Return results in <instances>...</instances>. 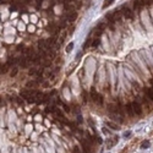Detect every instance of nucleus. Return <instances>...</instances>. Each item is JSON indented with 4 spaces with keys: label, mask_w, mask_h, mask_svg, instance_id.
Masks as SVG:
<instances>
[{
    "label": "nucleus",
    "mask_w": 153,
    "mask_h": 153,
    "mask_svg": "<svg viewBox=\"0 0 153 153\" xmlns=\"http://www.w3.org/2000/svg\"><path fill=\"white\" fill-rule=\"evenodd\" d=\"M36 93H37V91H34L33 88H23L21 92H20V97L26 100L28 97H34Z\"/></svg>",
    "instance_id": "obj_1"
},
{
    "label": "nucleus",
    "mask_w": 153,
    "mask_h": 153,
    "mask_svg": "<svg viewBox=\"0 0 153 153\" xmlns=\"http://www.w3.org/2000/svg\"><path fill=\"white\" fill-rule=\"evenodd\" d=\"M77 18V12L72 11V12H66L65 17H63V26L65 22H74L75 20Z\"/></svg>",
    "instance_id": "obj_2"
},
{
    "label": "nucleus",
    "mask_w": 153,
    "mask_h": 153,
    "mask_svg": "<svg viewBox=\"0 0 153 153\" xmlns=\"http://www.w3.org/2000/svg\"><path fill=\"white\" fill-rule=\"evenodd\" d=\"M91 97H92V100H93L96 104H98V105H103V102H104V99H103V97H102L99 93H97L96 91H92Z\"/></svg>",
    "instance_id": "obj_3"
},
{
    "label": "nucleus",
    "mask_w": 153,
    "mask_h": 153,
    "mask_svg": "<svg viewBox=\"0 0 153 153\" xmlns=\"http://www.w3.org/2000/svg\"><path fill=\"white\" fill-rule=\"evenodd\" d=\"M38 48H39V50H44V52H49V50L52 49V47L49 45L47 39H39L38 40Z\"/></svg>",
    "instance_id": "obj_4"
},
{
    "label": "nucleus",
    "mask_w": 153,
    "mask_h": 153,
    "mask_svg": "<svg viewBox=\"0 0 153 153\" xmlns=\"http://www.w3.org/2000/svg\"><path fill=\"white\" fill-rule=\"evenodd\" d=\"M81 143H82V151H83V153H92V146H91V142L88 140L81 138Z\"/></svg>",
    "instance_id": "obj_5"
},
{
    "label": "nucleus",
    "mask_w": 153,
    "mask_h": 153,
    "mask_svg": "<svg viewBox=\"0 0 153 153\" xmlns=\"http://www.w3.org/2000/svg\"><path fill=\"white\" fill-rule=\"evenodd\" d=\"M121 14H122V16H124L125 18H127V20H131V21L134 20V12H132V10H130V9L126 7V6L122 7Z\"/></svg>",
    "instance_id": "obj_6"
},
{
    "label": "nucleus",
    "mask_w": 153,
    "mask_h": 153,
    "mask_svg": "<svg viewBox=\"0 0 153 153\" xmlns=\"http://www.w3.org/2000/svg\"><path fill=\"white\" fill-rule=\"evenodd\" d=\"M61 27L60 26H58V25H54V23H50L48 27H47V31L48 32H50V33H53V34H58V33H60V29Z\"/></svg>",
    "instance_id": "obj_7"
},
{
    "label": "nucleus",
    "mask_w": 153,
    "mask_h": 153,
    "mask_svg": "<svg viewBox=\"0 0 153 153\" xmlns=\"http://www.w3.org/2000/svg\"><path fill=\"white\" fill-rule=\"evenodd\" d=\"M131 105H132V110H134V113L136 115H141L142 114V108H141V104L138 103V102H136V100L132 102Z\"/></svg>",
    "instance_id": "obj_8"
},
{
    "label": "nucleus",
    "mask_w": 153,
    "mask_h": 153,
    "mask_svg": "<svg viewBox=\"0 0 153 153\" xmlns=\"http://www.w3.org/2000/svg\"><path fill=\"white\" fill-rule=\"evenodd\" d=\"M118 141H119V137H118V136H113L111 138H109V140L107 141V147H108V148L114 147V146L118 143Z\"/></svg>",
    "instance_id": "obj_9"
},
{
    "label": "nucleus",
    "mask_w": 153,
    "mask_h": 153,
    "mask_svg": "<svg viewBox=\"0 0 153 153\" xmlns=\"http://www.w3.org/2000/svg\"><path fill=\"white\" fill-rule=\"evenodd\" d=\"M17 64H20V66L21 67H27L29 61L27 58H17Z\"/></svg>",
    "instance_id": "obj_10"
},
{
    "label": "nucleus",
    "mask_w": 153,
    "mask_h": 153,
    "mask_svg": "<svg viewBox=\"0 0 153 153\" xmlns=\"http://www.w3.org/2000/svg\"><path fill=\"white\" fill-rule=\"evenodd\" d=\"M142 7H143V4H142L141 0H134V9H135V10L140 11Z\"/></svg>",
    "instance_id": "obj_11"
},
{
    "label": "nucleus",
    "mask_w": 153,
    "mask_h": 153,
    "mask_svg": "<svg viewBox=\"0 0 153 153\" xmlns=\"http://www.w3.org/2000/svg\"><path fill=\"white\" fill-rule=\"evenodd\" d=\"M125 110L127 111V114H129L130 116H134V115H135L134 110H132V105H131V103H126V104H125Z\"/></svg>",
    "instance_id": "obj_12"
},
{
    "label": "nucleus",
    "mask_w": 153,
    "mask_h": 153,
    "mask_svg": "<svg viewBox=\"0 0 153 153\" xmlns=\"http://www.w3.org/2000/svg\"><path fill=\"white\" fill-rule=\"evenodd\" d=\"M103 31H104V25H103V23H99V25L97 26V28H96V36L99 37L102 33H103Z\"/></svg>",
    "instance_id": "obj_13"
},
{
    "label": "nucleus",
    "mask_w": 153,
    "mask_h": 153,
    "mask_svg": "<svg viewBox=\"0 0 153 153\" xmlns=\"http://www.w3.org/2000/svg\"><path fill=\"white\" fill-rule=\"evenodd\" d=\"M104 124H105L108 127H110L111 130H119V129H120L118 124H114V122H111V121H108V120L104 122Z\"/></svg>",
    "instance_id": "obj_14"
},
{
    "label": "nucleus",
    "mask_w": 153,
    "mask_h": 153,
    "mask_svg": "<svg viewBox=\"0 0 153 153\" xmlns=\"http://www.w3.org/2000/svg\"><path fill=\"white\" fill-rule=\"evenodd\" d=\"M110 118L111 120L114 121H119V122H124V119H122V116L118 115V114H114V113H110Z\"/></svg>",
    "instance_id": "obj_15"
},
{
    "label": "nucleus",
    "mask_w": 153,
    "mask_h": 153,
    "mask_svg": "<svg viewBox=\"0 0 153 153\" xmlns=\"http://www.w3.org/2000/svg\"><path fill=\"white\" fill-rule=\"evenodd\" d=\"M15 64H17V58H12V59H7V61H6V66L7 67H10V66H14Z\"/></svg>",
    "instance_id": "obj_16"
},
{
    "label": "nucleus",
    "mask_w": 153,
    "mask_h": 153,
    "mask_svg": "<svg viewBox=\"0 0 153 153\" xmlns=\"http://www.w3.org/2000/svg\"><path fill=\"white\" fill-rule=\"evenodd\" d=\"M100 44V39H99V37H97L96 39H93L91 42V45H92V48H98V45Z\"/></svg>",
    "instance_id": "obj_17"
},
{
    "label": "nucleus",
    "mask_w": 153,
    "mask_h": 153,
    "mask_svg": "<svg viewBox=\"0 0 153 153\" xmlns=\"http://www.w3.org/2000/svg\"><path fill=\"white\" fill-rule=\"evenodd\" d=\"M38 85V82L36 80H33V81H28V82L26 83V88H33V87H36Z\"/></svg>",
    "instance_id": "obj_18"
},
{
    "label": "nucleus",
    "mask_w": 153,
    "mask_h": 153,
    "mask_svg": "<svg viewBox=\"0 0 153 153\" xmlns=\"http://www.w3.org/2000/svg\"><path fill=\"white\" fill-rule=\"evenodd\" d=\"M146 96H147V98H148L149 100L153 102V89H152V88H147V89H146Z\"/></svg>",
    "instance_id": "obj_19"
},
{
    "label": "nucleus",
    "mask_w": 153,
    "mask_h": 153,
    "mask_svg": "<svg viewBox=\"0 0 153 153\" xmlns=\"http://www.w3.org/2000/svg\"><path fill=\"white\" fill-rule=\"evenodd\" d=\"M17 72H18V69H17V67H12L11 72H10V76H11V77H15V76L17 75Z\"/></svg>",
    "instance_id": "obj_20"
},
{
    "label": "nucleus",
    "mask_w": 153,
    "mask_h": 153,
    "mask_svg": "<svg viewBox=\"0 0 153 153\" xmlns=\"http://www.w3.org/2000/svg\"><path fill=\"white\" fill-rule=\"evenodd\" d=\"M37 70H38V69H36V67H33V69H29V71H28V75H29V76H36V74H37Z\"/></svg>",
    "instance_id": "obj_21"
},
{
    "label": "nucleus",
    "mask_w": 153,
    "mask_h": 153,
    "mask_svg": "<svg viewBox=\"0 0 153 153\" xmlns=\"http://www.w3.org/2000/svg\"><path fill=\"white\" fill-rule=\"evenodd\" d=\"M55 110H56V108H55V107H48V108L45 109L47 113H54Z\"/></svg>",
    "instance_id": "obj_22"
},
{
    "label": "nucleus",
    "mask_w": 153,
    "mask_h": 153,
    "mask_svg": "<svg viewBox=\"0 0 153 153\" xmlns=\"http://www.w3.org/2000/svg\"><path fill=\"white\" fill-rule=\"evenodd\" d=\"M149 147V142L148 141H143V142H142V145H141V148H148Z\"/></svg>",
    "instance_id": "obj_23"
},
{
    "label": "nucleus",
    "mask_w": 153,
    "mask_h": 153,
    "mask_svg": "<svg viewBox=\"0 0 153 153\" xmlns=\"http://www.w3.org/2000/svg\"><path fill=\"white\" fill-rule=\"evenodd\" d=\"M113 1H114V0H105V3L103 4V7L105 9L107 6H109V5H111V4H113Z\"/></svg>",
    "instance_id": "obj_24"
},
{
    "label": "nucleus",
    "mask_w": 153,
    "mask_h": 153,
    "mask_svg": "<svg viewBox=\"0 0 153 153\" xmlns=\"http://www.w3.org/2000/svg\"><path fill=\"white\" fill-rule=\"evenodd\" d=\"M72 48H74V43H70V44L66 47V52H67V53L71 52V50H72Z\"/></svg>",
    "instance_id": "obj_25"
},
{
    "label": "nucleus",
    "mask_w": 153,
    "mask_h": 153,
    "mask_svg": "<svg viewBox=\"0 0 153 153\" xmlns=\"http://www.w3.org/2000/svg\"><path fill=\"white\" fill-rule=\"evenodd\" d=\"M72 153H82V152H81V149H80L77 146H75L74 149H72Z\"/></svg>",
    "instance_id": "obj_26"
},
{
    "label": "nucleus",
    "mask_w": 153,
    "mask_h": 153,
    "mask_svg": "<svg viewBox=\"0 0 153 153\" xmlns=\"http://www.w3.org/2000/svg\"><path fill=\"white\" fill-rule=\"evenodd\" d=\"M7 69H9V67H7L6 65H4V66L1 67V74H6V72H7Z\"/></svg>",
    "instance_id": "obj_27"
},
{
    "label": "nucleus",
    "mask_w": 153,
    "mask_h": 153,
    "mask_svg": "<svg viewBox=\"0 0 153 153\" xmlns=\"http://www.w3.org/2000/svg\"><path fill=\"white\" fill-rule=\"evenodd\" d=\"M28 31H31V32H33V31H34V27H33V26H29V27H28Z\"/></svg>",
    "instance_id": "obj_28"
},
{
    "label": "nucleus",
    "mask_w": 153,
    "mask_h": 153,
    "mask_svg": "<svg viewBox=\"0 0 153 153\" xmlns=\"http://www.w3.org/2000/svg\"><path fill=\"white\" fill-rule=\"evenodd\" d=\"M103 132L105 135H109V130H107V129H103Z\"/></svg>",
    "instance_id": "obj_29"
},
{
    "label": "nucleus",
    "mask_w": 153,
    "mask_h": 153,
    "mask_svg": "<svg viewBox=\"0 0 153 153\" xmlns=\"http://www.w3.org/2000/svg\"><path fill=\"white\" fill-rule=\"evenodd\" d=\"M130 135H131L130 131H126V132H125V137H127V136H130Z\"/></svg>",
    "instance_id": "obj_30"
},
{
    "label": "nucleus",
    "mask_w": 153,
    "mask_h": 153,
    "mask_svg": "<svg viewBox=\"0 0 153 153\" xmlns=\"http://www.w3.org/2000/svg\"><path fill=\"white\" fill-rule=\"evenodd\" d=\"M17 103L18 104H23V102H22V99H17Z\"/></svg>",
    "instance_id": "obj_31"
},
{
    "label": "nucleus",
    "mask_w": 153,
    "mask_h": 153,
    "mask_svg": "<svg viewBox=\"0 0 153 153\" xmlns=\"http://www.w3.org/2000/svg\"><path fill=\"white\" fill-rule=\"evenodd\" d=\"M25 1H26V3H29V1H31V0H25Z\"/></svg>",
    "instance_id": "obj_32"
},
{
    "label": "nucleus",
    "mask_w": 153,
    "mask_h": 153,
    "mask_svg": "<svg viewBox=\"0 0 153 153\" xmlns=\"http://www.w3.org/2000/svg\"><path fill=\"white\" fill-rule=\"evenodd\" d=\"M152 89H153V80H152Z\"/></svg>",
    "instance_id": "obj_33"
},
{
    "label": "nucleus",
    "mask_w": 153,
    "mask_h": 153,
    "mask_svg": "<svg viewBox=\"0 0 153 153\" xmlns=\"http://www.w3.org/2000/svg\"><path fill=\"white\" fill-rule=\"evenodd\" d=\"M0 74H1V66H0Z\"/></svg>",
    "instance_id": "obj_34"
},
{
    "label": "nucleus",
    "mask_w": 153,
    "mask_h": 153,
    "mask_svg": "<svg viewBox=\"0 0 153 153\" xmlns=\"http://www.w3.org/2000/svg\"><path fill=\"white\" fill-rule=\"evenodd\" d=\"M1 100H3V99H1V97H0V103H1Z\"/></svg>",
    "instance_id": "obj_35"
}]
</instances>
